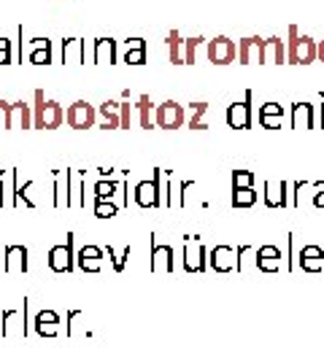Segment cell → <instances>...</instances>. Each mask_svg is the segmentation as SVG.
Masks as SVG:
<instances>
[{
    "mask_svg": "<svg viewBox=\"0 0 324 364\" xmlns=\"http://www.w3.org/2000/svg\"><path fill=\"white\" fill-rule=\"evenodd\" d=\"M32 127L38 130H57L62 121H65V108L44 95V90L32 92Z\"/></svg>",
    "mask_w": 324,
    "mask_h": 364,
    "instance_id": "cell-1",
    "label": "cell"
},
{
    "mask_svg": "<svg viewBox=\"0 0 324 364\" xmlns=\"http://www.w3.org/2000/svg\"><path fill=\"white\" fill-rule=\"evenodd\" d=\"M162 176H165V170H162V167H155V170H152V178L136 183L133 200H136L138 208H165V186H162Z\"/></svg>",
    "mask_w": 324,
    "mask_h": 364,
    "instance_id": "cell-2",
    "label": "cell"
},
{
    "mask_svg": "<svg viewBox=\"0 0 324 364\" xmlns=\"http://www.w3.org/2000/svg\"><path fill=\"white\" fill-rule=\"evenodd\" d=\"M319 54V44L311 35H300L297 28H289V41H287V62L289 65H311Z\"/></svg>",
    "mask_w": 324,
    "mask_h": 364,
    "instance_id": "cell-3",
    "label": "cell"
},
{
    "mask_svg": "<svg viewBox=\"0 0 324 364\" xmlns=\"http://www.w3.org/2000/svg\"><path fill=\"white\" fill-rule=\"evenodd\" d=\"M73 241H76V235L68 232L65 243L54 245L49 251V270L52 273H73L76 270V248H73Z\"/></svg>",
    "mask_w": 324,
    "mask_h": 364,
    "instance_id": "cell-4",
    "label": "cell"
},
{
    "mask_svg": "<svg viewBox=\"0 0 324 364\" xmlns=\"http://www.w3.org/2000/svg\"><path fill=\"white\" fill-rule=\"evenodd\" d=\"M186 124V108L176 100H165L155 108V127L160 130H179Z\"/></svg>",
    "mask_w": 324,
    "mask_h": 364,
    "instance_id": "cell-5",
    "label": "cell"
},
{
    "mask_svg": "<svg viewBox=\"0 0 324 364\" xmlns=\"http://www.w3.org/2000/svg\"><path fill=\"white\" fill-rule=\"evenodd\" d=\"M65 121H68L71 130H90L97 121V108L90 100H76L65 111Z\"/></svg>",
    "mask_w": 324,
    "mask_h": 364,
    "instance_id": "cell-6",
    "label": "cell"
},
{
    "mask_svg": "<svg viewBox=\"0 0 324 364\" xmlns=\"http://www.w3.org/2000/svg\"><path fill=\"white\" fill-rule=\"evenodd\" d=\"M184 270L186 273H205L208 270V251L203 248L200 238L184 235Z\"/></svg>",
    "mask_w": 324,
    "mask_h": 364,
    "instance_id": "cell-7",
    "label": "cell"
},
{
    "mask_svg": "<svg viewBox=\"0 0 324 364\" xmlns=\"http://www.w3.org/2000/svg\"><path fill=\"white\" fill-rule=\"evenodd\" d=\"M205 54H208V62L214 65H230L238 60V44L230 41L227 35H216L205 46Z\"/></svg>",
    "mask_w": 324,
    "mask_h": 364,
    "instance_id": "cell-8",
    "label": "cell"
},
{
    "mask_svg": "<svg viewBox=\"0 0 324 364\" xmlns=\"http://www.w3.org/2000/svg\"><path fill=\"white\" fill-rule=\"evenodd\" d=\"M68 208H87V170L68 167Z\"/></svg>",
    "mask_w": 324,
    "mask_h": 364,
    "instance_id": "cell-9",
    "label": "cell"
},
{
    "mask_svg": "<svg viewBox=\"0 0 324 364\" xmlns=\"http://www.w3.org/2000/svg\"><path fill=\"white\" fill-rule=\"evenodd\" d=\"M103 257H106V248H103V245L87 243V245H81L76 251V267L81 273H100Z\"/></svg>",
    "mask_w": 324,
    "mask_h": 364,
    "instance_id": "cell-10",
    "label": "cell"
},
{
    "mask_svg": "<svg viewBox=\"0 0 324 364\" xmlns=\"http://www.w3.org/2000/svg\"><path fill=\"white\" fill-rule=\"evenodd\" d=\"M238 60L241 65H254V62H265V38L260 35H248L238 41Z\"/></svg>",
    "mask_w": 324,
    "mask_h": 364,
    "instance_id": "cell-11",
    "label": "cell"
},
{
    "mask_svg": "<svg viewBox=\"0 0 324 364\" xmlns=\"http://www.w3.org/2000/svg\"><path fill=\"white\" fill-rule=\"evenodd\" d=\"M152 273L160 275L173 273V245L160 243L155 232H152Z\"/></svg>",
    "mask_w": 324,
    "mask_h": 364,
    "instance_id": "cell-12",
    "label": "cell"
},
{
    "mask_svg": "<svg viewBox=\"0 0 324 364\" xmlns=\"http://www.w3.org/2000/svg\"><path fill=\"white\" fill-rule=\"evenodd\" d=\"M8 334L28 337V300H22V310H3V337Z\"/></svg>",
    "mask_w": 324,
    "mask_h": 364,
    "instance_id": "cell-13",
    "label": "cell"
},
{
    "mask_svg": "<svg viewBox=\"0 0 324 364\" xmlns=\"http://www.w3.org/2000/svg\"><path fill=\"white\" fill-rule=\"evenodd\" d=\"M227 124L232 130H248L251 127V92H246L244 100H235L227 108Z\"/></svg>",
    "mask_w": 324,
    "mask_h": 364,
    "instance_id": "cell-14",
    "label": "cell"
},
{
    "mask_svg": "<svg viewBox=\"0 0 324 364\" xmlns=\"http://www.w3.org/2000/svg\"><path fill=\"white\" fill-rule=\"evenodd\" d=\"M60 313L57 310H38L32 319V332L38 337H57L60 334Z\"/></svg>",
    "mask_w": 324,
    "mask_h": 364,
    "instance_id": "cell-15",
    "label": "cell"
},
{
    "mask_svg": "<svg viewBox=\"0 0 324 364\" xmlns=\"http://www.w3.org/2000/svg\"><path fill=\"white\" fill-rule=\"evenodd\" d=\"M3 265H6V273H28L30 267V259H28V245H6V257H3Z\"/></svg>",
    "mask_w": 324,
    "mask_h": 364,
    "instance_id": "cell-16",
    "label": "cell"
},
{
    "mask_svg": "<svg viewBox=\"0 0 324 364\" xmlns=\"http://www.w3.org/2000/svg\"><path fill=\"white\" fill-rule=\"evenodd\" d=\"M208 265L214 267L216 273H230L238 267V254L232 251L230 245H216L214 251L208 254Z\"/></svg>",
    "mask_w": 324,
    "mask_h": 364,
    "instance_id": "cell-17",
    "label": "cell"
},
{
    "mask_svg": "<svg viewBox=\"0 0 324 364\" xmlns=\"http://www.w3.org/2000/svg\"><path fill=\"white\" fill-rule=\"evenodd\" d=\"M32 127V106L25 100H16L8 108V130H30Z\"/></svg>",
    "mask_w": 324,
    "mask_h": 364,
    "instance_id": "cell-18",
    "label": "cell"
},
{
    "mask_svg": "<svg viewBox=\"0 0 324 364\" xmlns=\"http://www.w3.org/2000/svg\"><path fill=\"white\" fill-rule=\"evenodd\" d=\"M92 60L97 65H116L119 54H116V41L114 38H97L92 44Z\"/></svg>",
    "mask_w": 324,
    "mask_h": 364,
    "instance_id": "cell-19",
    "label": "cell"
},
{
    "mask_svg": "<svg viewBox=\"0 0 324 364\" xmlns=\"http://www.w3.org/2000/svg\"><path fill=\"white\" fill-rule=\"evenodd\" d=\"M97 116H100V130H122V119H119V103L116 100H106L97 106Z\"/></svg>",
    "mask_w": 324,
    "mask_h": 364,
    "instance_id": "cell-20",
    "label": "cell"
},
{
    "mask_svg": "<svg viewBox=\"0 0 324 364\" xmlns=\"http://www.w3.org/2000/svg\"><path fill=\"white\" fill-rule=\"evenodd\" d=\"M52 60H54L52 41H49V38H32V46H30L32 65H52Z\"/></svg>",
    "mask_w": 324,
    "mask_h": 364,
    "instance_id": "cell-21",
    "label": "cell"
},
{
    "mask_svg": "<svg viewBox=\"0 0 324 364\" xmlns=\"http://www.w3.org/2000/svg\"><path fill=\"white\" fill-rule=\"evenodd\" d=\"M32 178L30 181H19V170H16L14 167V200H11V205H14V208H19V205H25V208H35V200H30V195H28V192H30L32 189Z\"/></svg>",
    "mask_w": 324,
    "mask_h": 364,
    "instance_id": "cell-22",
    "label": "cell"
},
{
    "mask_svg": "<svg viewBox=\"0 0 324 364\" xmlns=\"http://www.w3.org/2000/svg\"><path fill=\"white\" fill-rule=\"evenodd\" d=\"M136 111H138V121L143 130H155V103L149 95H138L136 97Z\"/></svg>",
    "mask_w": 324,
    "mask_h": 364,
    "instance_id": "cell-23",
    "label": "cell"
},
{
    "mask_svg": "<svg viewBox=\"0 0 324 364\" xmlns=\"http://www.w3.org/2000/svg\"><path fill=\"white\" fill-rule=\"evenodd\" d=\"M52 176H54V186H52L54 189V200L52 202H54V208H68V192H71L68 189V167L65 170H54Z\"/></svg>",
    "mask_w": 324,
    "mask_h": 364,
    "instance_id": "cell-24",
    "label": "cell"
},
{
    "mask_svg": "<svg viewBox=\"0 0 324 364\" xmlns=\"http://www.w3.org/2000/svg\"><path fill=\"white\" fill-rule=\"evenodd\" d=\"M76 60V62H87V41L81 38H68L62 41V62Z\"/></svg>",
    "mask_w": 324,
    "mask_h": 364,
    "instance_id": "cell-25",
    "label": "cell"
},
{
    "mask_svg": "<svg viewBox=\"0 0 324 364\" xmlns=\"http://www.w3.org/2000/svg\"><path fill=\"white\" fill-rule=\"evenodd\" d=\"M165 46H168V60L173 65H184V38L179 30H170L165 35Z\"/></svg>",
    "mask_w": 324,
    "mask_h": 364,
    "instance_id": "cell-26",
    "label": "cell"
},
{
    "mask_svg": "<svg viewBox=\"0 0 324 364\" xmlns=\"http://www.w3.org/2000/svg\"><path fill=\"white\" fill-rule=\"evenodd\" d=\"M205 114H208V103H205V100L189 103V116H186V127H189V130H208V124H205Z\"/></svg>",
    "mask_w": 324,
    "mask_h": 364,
    "instance_id": "cell-27",
    "label": "cell"
},
{
    "mask_svg": "<svg viewBox=\"0 0 324 364\" xmlns=\"http://www.w3.org/2000/svg\"><path fill=\"white\" fill-rule=\"evenodd\" d=\"M281 119H284V108L278 106V103H265L260 108V121H263V127H268V130L281 127Z\"/></svg>",
    "mask_w": 324,
    "mask_h": 364,
    "instance_id": "cell-28",
    "label": "cell"
},
{
    "mask_svg": "<svg viewBox=\"0 0 324 364\" xmlns=\"http://www.w3.org/2000/svg\"><path fill=\"white\" fill-rule=\"evenodd\" d=\"M124 62H127V65H143V62H146V41H143V38H130V41H127Z\"/></svg>",
    "mask_w": 324,
    "mask_h": 364,
    "instance_id": "cell-29",
    "label": "cell"
},
{
    "mask_svg": "<svg viewBox=\"0 0 324 364\" xmlns=\"http://www.w3.org/2000/svg\"><path fill=\"white\" fill-rule=\"evenodd\" d=\"M265 62H287V46L281 44V38H265Z\"/></svg>",
    "mask_w": 324,
    "mask_h": 364,
    "instance_id": "cell-30",
    "label": "cell"
},
{
    "mask_svg": "<svg viewBox=\"0 0 324 364\" xmlns=\"http://www.w3.org/2000/svg\"><path fill=\"white\" fill-rule=\"evenodd\" d=\"M106 248V257L111 259V265H114V273H124V267H127V259H130V245H124L122 251H116L111 243L103 245Z\"/></svg>",
    "mask_w": 324,
    "mask_h": 364,
    "instance_id": "cell-31",
    "label": "cell"
},
{
    "mask_svg": "<svg viewBox=\"0 0 324 364\" xmlns=\"http://www.w3.org/2000/svg\"><path fill=\"white\" fill-rule=\"evenodd\" d=\"M278 257H281V254H278V248H273V245H265V248L257 251V265H260L263 270H278V265H281Z\"/></svg>",
    "mask_w": 324,
    "mask_h": 364,
    "instance_id": "cell-32",
    "label": "cell"
},
{
    "mask_svg": "<svg viewBox=\"0 0 324 364\" xmlns=\"http://www.w3.org/2000/svg\"><path fill=\"white\" fill-rule=\"evenodd\" d=\"M254 200H257V192L251 186H232V205L235 208H248V205H254Z\"/></svg>",
    "mask_w": 324,
    "mask_h": 364,
    "instance_id": "cell-33",
    "label": "cell"
},
{
    "mask_svg": "<svg viewBox=\"0 0 324 364\" xmlns=\"http://www.w3.org/2000/svg\"><path fill=\"white\" fill-rule=\"evenodd\" d=\"M116 189H122V181H111V178H97V181H95V198L114 200Z\"/></svg>",
    "mask_w": 324,
    "mask_h": 364,
    "instance_id": "cell-34",
    "label": "cell"
},
{
    "mask_svg": "<svg viewBox=\"0 0 324 364\" xmlns=\"http://www.w3.org/2000/svg\"><path fill=\"white\" fill-rule=\"evenodd\" d=\"M116 213H119V205H116L114 200L95 198V216H97V219H114Z\"/></svg>",
    "mask_w": 324,
    "mask_h": 364,
    "instance_id": "cell-35",
    "label": "cell"
},
{
    "mask_svg": "<svg viewBox=\"0 0 324 364\" xmlns=\"http://www.w3.org/2000/svg\"><path fill=\"white\" fill-rule=\"evenodd\" d=\"M205 41L203 35H192V38H184V65H195L198 60V49Z\"/></svg>",
    "mask_w": 324,
    "mask_h": 364,
    "instance_id": "cell-36",
    "label": "cell"
},
{
    "mask_svg": "<svg viewBox=\"0 0 324 364\" xmlns=\"http://www.w3.org/2000/svg\"><path fill=\"white\" fill-rule=\"evenodd\" d=\"M303 267H306V270H319V267H322V251H319L316 245L303 248Z\"/></svg>",
    "mask_w": 324,
    "mask_h": 364,
    "instance_id": "cell-37",
    "label": "cell"
},
{
    "mask_svg": "<svg viewBox=\"0 0 324 364\" xmlns=\"http://www.w3.org/2000/svg\"><path fill=\"white\" fill-rule=\"evenodd\" d=\"M292 121H294V127H311V124H313L311 106H306V103H297L294 111H292Z\"/></svg>",
    "mask_w": 324,
    "mask_h": 364,
    "instance_id": "cell-38",
    "label": "cell"
},
{
    "mask_svg": "<svg viewBox=\"0 0 324 364\" xmlns=\"http://www.w3.org/2000/svg\"><path fill=\"white\" fill-rule=\"evenodd\" d=\"M268 205H284L287 202V195H284V183H268Z\"/></svg>",
    "mask_w": 324,
    "mask_h": 364,
    "instance_id": "cell-39",
    "label": "cell"
},
{
    "mask_svg": "<svg viewBox=\"0 0 324 364\" xmlns=\"http://www.w3.org/2000/svg\"><path fill=\"white\" fill-rule=\"evenodd\" d=\"M84 321V313L81 310H68V324H65V334L73 337L78 332V324Z\"/></svg>",
    "mask_w": 324,
    "mask_h": 364,
    "instance_id": "cell-40",
    "label": "cell"
},
{
    "mask_svg": "<svg viewBox=\"0 0 324 364\" xmlns=\"http://www.w3.org/2000/svg\"><path fill=\"white\" fill-rule=\"evenodd\" d=\"M192 189H195V181H179V208H189Z\"/></svg>",
    "mask_w": 324,
    "mask_h": 364,
    "instance_id": "cell-41",
    "label": "cell"
},
{
    "mask_svg": "<svg viewBox=\"0 0 324 364\" xmlns=\"http://www.w3.org/2000/svg\"><path fill=\"white\" fill-rule=\"evenodd\" d=\"M251 183H254V173H248V170L232 173V186H251Z\"/></svg>",
    "mask_w": 324,
    "mask_h": 364,
    "instance_id": "cell-42",
    "label": "cell"
},
{
    "mask_svg": "<svg viewBox=\"0 0 324 364\" xmlns=\"http://www.w3.org/2000/svg\"><path fill=\"white\" fill-rule=\"evenodd\" d=\"M119 119H122V130H130V121H133V106H130V100L119 103Z\"/></svg>",
    "mask_w": 324,
    "mask_h": 364,
    "instance_id": "cell-43",
    "label": "cell"
},
{
    "mask_svg": "<svg viewBox=\"0 0 324 364\" xmlns=\"http://www.w3.org/2000/svg\"><path fill=\"white\" fill-rule=\"evenodd\" d=\"M11 60H14L11 41H8V38H0V65H11Z\"/></svg>",
    "mask_w": 324,
    "mask_h": 364,
    "instance_id": "cell-44",
    "label": "cell"
},
{
    "mask_svg": "<svg viewBox=\"0 0 324 364\" xmlns=\"http://www.w3.org/2000/svg\"><path fill=\"white\" fill-rule=\"evenodd\" d=\"M8 108H11V103L0 100V127H3V130H8Z\"/></svg>",
    "mask_w": 324,
    "mask_h": 364,
    "instance_id": "cell-45",
    "label": "cell"
},
{
    "mask_svg": "<svg viewBox=\"0 0 324 364\" xmlns=\"http://www.w3.org/2000/svg\"><path fill=\"white\" fill-rule=\"evenodd\" d=\"M97 176H100V178H111L114 170H111V167H97Z\"/></svg>",
    "mask_w": 324,
    "mask_h": 364,
    "instance_id": "cell-46",
    "label": "cell"
},
{
    "mask_svg": "<svg viewBox=\"0 0 324 364\" xmlns=\"http://www.w3.org/2000/svg\"><path fill=\"white\" fill-rule=\"evenodd\" d=\"M316 60L324 62V41H319V54H316Z\"/></svg>",
    "mask_w": 324,
    "mask_h": 364,
    "instance_id": "cell-47",
    "label": "cell"
},
{
    "mask_svg": "<svg viewBox=\"0 0 324 364\" xmlns=\"http://www.w3.org/2000/svg\"><path fill=\"white\" fill-rule=\"evenodd\" d=\"M316 205H324V186H322V192L316 195Z\"/></svg>",
    "mask_w": 324,
    "mask_h": 364,
    "instance_id": "cell-48",
    "label": "cell"
}]
</instances>
